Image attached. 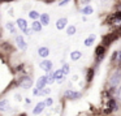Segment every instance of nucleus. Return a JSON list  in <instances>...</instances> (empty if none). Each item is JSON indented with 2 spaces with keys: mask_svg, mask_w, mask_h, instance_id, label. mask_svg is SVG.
Masks as SVG:
<instances>
[{
  "mask_svg": "<svg viewBox=\"0 0 121 116\" xmlns=\"http://www.w3.org/2000/svg\"><path fill=\"white\" fill-rule=\"evenodd\" d=\"M120 81H121V72L117 71V72H115V73L111 76L109 84H111V86H112V87H116L118 84H120Z\"/></svg>",
  "mask_w": 121,
  "mask_h": 116,
  "instance_id": "f257e3e1",
  "label": "nucleus"
},
{
  "mask_svg": "<svg viewBox=\"0 0 121 116\" xmlns=\"http://www.w3.org/2000/svg\"><path fill=\"white\" fill-rule=\"evenodd\" d=\"M118 35L116 34V33H112V34H108V35H104V37H103V45L102 46H108V45H111V43L113 42V40L116 39V38H117Z\"/></svg>",
  "mask_w": 121,
  "mask_h": 116,
  "instance_id": "f03ea898",
  "label": "nucleus"
},
{
  "mask_svg": "<svg viewBox=\"0 0 121 116\" xmlns=\"http://www.w3.org/2000/svg\"><path fill=\"white\" fill-rule=\"evenodd\" d=\"M20 85H21V87H24V89H29V87H31L33 85V80L30 78V77H21V80H20Z\"/></svg>",
  "mask_w": 121,
  "mask_h": 116,
  "instance_id": "7ed1b4c3",
  "label": "nucleus"
},
{
  "mask_svg": "<svg viewBox=\"0 0 121 116\" xmlns=\"http://www.w3.org/2000/svg\"><path fill=\"white\" fill-rule=\"evenodd\" d=\"M64 95H65V98H68V99H78V98H81V93L73 91V90H66Z\"/></svg>",
  "mask_w": 121,
  "mask_h": 116,
  "instance_id": "20e7f679",
  "label": "nucleus"
},
{
  "mask_svg": "<svg viewBox=\"0 0 121 116\" xmlns=\"http://www.w3.org/2000/svg\"><path fill=\"white\" fill-rule=\"evenodd\" d=\"M16 42H17V46H18V48L21 51H25L26 50V42H25V39H24V37L22 35H17L16 37Z\"/></svg>",
  "mask_w": 121,
  "mask_h": 116,
  "instance_id": "39448f33",
  "label": "nucleus"
},
{
  "mask_svg": "<svg viewBox=\"0 0 121 116\" xmlns=\"http://www.w3.org/2000/svg\"><path fill=\"white\" fill-rule=\"evenodd\" d=\"M46 84H47V76H42L39 80L37 81V89L39 90V91H42L43 89H44Z\"/></svg>",
  "mask_w": 121,
  "mask_h": 116,
  "instance_id": "423d86ee",
  "label": "nucleus"
},
{
  "mask_svg": "<svg viewBox=\"0 0 121 116\" xmlns=\"http://www.w3.org/2000/svg\"><path fill=\"white\" fill-rule=\"evenodd\" d=\"M40 68H42L43 71H46V72H48V73H50L51 69H52V61H50V60H43L42 63H40Z\"/></svg>",
  "mask_w": 121,
  "mask_h": 116,
  "instance_id": "0eeeda50",
  "label": "nucleus"
},
{
  "mask_svg": "<svg viewBox=\"0 0 121 116\" xmlns=\"http://www.w3.org/2000/svg\"><path fill=\"white\" fill-rule=\"evenodd\" d=\"M44 107H46V103H44V102H39L37 106H35L34 110H33V113H34V115H39V113L43 112Z\"/></svg>",
  "mask_w": 121,
  "mask_h": 116,
  "instance_id": "6e6552de",
  "label": "nucleus"
},
{
  "mask_svg": "<svg viewBox=\"0 0 121 116\" xmlns=\"http://www.w3.org/2000/svg\"><path fill=\"white\" fill-rule=\"evenodd\" d=\"M17 26L21 29V31H25V33L27 31V24H26V21H25L24 18H18V20H17Z\"/></svg>",
  "mask_w": 121,
  "mask_h": 116,
  "instance_id": "1a4fd4ad",
  "label": "nucleus"
},
{
  "mask_svg": "<svg viewBox=\"0 0 121 116\" xmlns=\"http://www.w3.org/2000/svg\"><path fill=\"white\" fill-rule=\"evenodd\" d=\"M66 22H68V20H66L65 17H63V18L57 20V22H56V27H57L59 30H63L64 27L66 26Z\"/></svg>",
  "mask_w": 121,
  "mask_h": 116,
  "instance_id": "9d476101",
  "label": "nucleus"
},
{
  "mask_svg": "<svg viewBox=\"0 0 121 116\" xmlns=\"http://www.w3.org/2000/svg\"><path fill=\"white\" fill-rule=\"evenodd\" d=\"M95 54H96V56H99V59H102L105 54V47L104 46H98L96 50H95Z\"/></svg>",
  "mask_w": 121,
  "mask_h": 116,
  "instance_id": "9b49d317",
  "label": "nucleus"
},
{
  "mask_svg": "<svg viewBox=\"0 0 121 116\" xmlns=\"http://www.w3.org/2000/svg\"><path fill=\"white\" fill-rule=\"evenodd\" d=\"M38 54H39L40 58H47L48 54H50V51H48L47 47H40L39 50H38Z\"/></svg>",
  "mask_w": 121,
  "mask_h": 116,
  "instance_id": "f8f14e48",
  "label": "nucleus"
},
{
  "mask_svg": "<svg viewBox=\"0 0 121 116\" xmlns=\"http://www.w3.org/2000/svg\"><path fill=\"white\" fill-rule=\"evenodd\" d=\"M0 110L3 111H7V110H9V103H8V100L7 99H1L0 100Z\"/></svg>",
  "mask_w": 121,
  "mask_h": 116,
  "instance_id": "ddd939ff",
  "label": "nucleus"
},
{
  "mask_svg": "<svg viewBox=\"0 0 121 116\" xmlns=\"http://www.w3.org/2000/svg\"><path fill=\"white\" fill-rule=\"evenodd\" d=\"M108 108H109V111H117V102H116L115 99H109V102H108Z\"/></svg>",
  "mask_w": 121,
  "mask_h": 116,
  "instance_id": "4468645a",
  "label": "nucleus"
},
{
  "mask_svg": "<svg viewBox=\"0 0 121 116\" xmlns=\"http://www.w3.org/2000/svg\"><path fill=\"white\" fill-rule=\"evenodd\" d=\"M48 22H50V16H48L47 13L40 14V24L42 25H48Z\"/></svg>",
  "mask_w": 121,
  "mask_h": 116,
  "instance_id": "2eb2a0df",
  "label": "nucleus"
},
{
  "mask_svg": "<svg viewBox=\"0 0 121 116\" xmlns=\"http://www.w3.org/2000/svg\"><path fill=\"white\" fill-rule=\"evenodd\" d=\"M42 26L43 25L40 24V22H38V21H34L31 24V29L34 30V31H40V30H42Z\"/></svg>",
  "mask_w": 121,
  "mask_h": 116,
  "instance_id": "dca6fc26",
  "label": "nucleus"
},
{
  "mask_svg": "<svg viewBox=\"0 0 121 116\" xmlns=\"http://www.w3.org/2000/svg\"><path fill=\"white\" fill-rule=\"evenodd\" d=\"M53 74H55V78L56 80H59V81H61V80H64V72H63V69H59V71H56V72H53Z\"/></svg>",
  "mask_w": 121,
  "mask_h": 116,
  "instance_id": "f3484780",
  "label": "nucleus"
},
{
  "mask_svg": "<svg viewBox=\"0 0 121 116\" xmlns=\"http://www.w3.org/2000/svg\"><path fill=\"white\" fill-rule=\"evenodd\" d=\"M81 56H82V54L79 52V51H73V52L70 54V59H72V60H78Z\"/></svg>",
  "mask_w": 121,
  "mask_h": 116,
  "instance_id": "a211bd4d",
  "label": "nucleus"
},
{
  "mask_svg": "<svg viewBox=\"0 0 121 116\" xmlns=\"http://www.w3.org/2000/svg\"><path fill=\"white\" fill-rule=\"evenodd\" d=\"M94 40H95V35H94V34H91L86 40H85V46H91L92 43H94Z\"/></svg>",
  "mask_w": 121,
  "mask_h": 116,
  "instance_id": "6ab92c4d",
  "label": "nucleus"
},
{
  "mask_svg": "<svg viewBox=\"0 0 121 116\" xmlns=\"http://www.w3.org/2000/svg\"><path fill=\"white\" fill-rule=\"evenodd\" d=\"M56 81V78H55V74H53V73H51V72H50V73H48L47 74V84H53V82H55Z\"/></svg>",
  "mask_w": 121,
  "mask_h": 116,
  "instance_id": "aec40b11",
  "label": "nucleus"
},
{
  "mask_svg": "<svg viewBox=\"0 0 121 116\" xmlns=\"http://www.w3.org/2000/svg\"><path fill=\"white\" fill-rule=\"evenodd\" d=\"M82 13H83V14H91V13H92V8H91L90 5L83 7V9H82Z\"/></svg>",
  "mask_w": 121,
  "mask_h": 116,
  "instance_id": "412c9836",
  "label": "nucleus"
},
{
  "mask_svg": "<svg viewBox=\"0 0 121 116\" xmlns=\"http://www.w3.org/2000/svg\"><path fill=\"white\" fill-rule=\"evenodd\" d=\"M29 17H30V18H33V20H37L38 17H39V13H38L37 11H30L29 12Z\"/></svg>",
  "mask_w": 121,
  "mask_h": 116,
  "instance_id": "4be33fe9",
  "label": "nucleus"
},
{
  "mask_svg": "<svg viewBox=\"0 0 121 116\" xmlns=\"http://www.w3.org/2000/svg\"><path fill=\"white\" fill-rule=\"evenodd\" d=\"M92 77H94V69H92V68H90L89 69V71H87V81H91V80H92Z\"/></svg>",
  "mask_w": 121,
  "mask_h": 116,
  "instance_id": "5701e85b",
  "label": "nucleus"
},
{
  "mask_svg": "<svg viewBox=\"0 0 121 116\" xmlns=\"http://www.w3.org/2000/svg\"><path fill=\"white\" fill-rule=\"evenodd\" d=\"M5 27L8 30H11L12 33H14V24H13V22H8V24L5 25Z\"/></svg>",
  "mask_w": 121,
  "mask_h": 116,
  "instance_id": "b1692460",
  "label": "nucleus"
},
{
  "mask_svg": "<svg viewBox=\"0 0 121 116\" xmlns=\"http://www.w3.org/2000/svg\"><path fill=\"white\" fill-rule=\"evenodd\" d=\"M74 33H76V26H69L68 27V35H74Z\"/></svg>",
  "mask_w": 121,
  "mask_h": 116,
  "instance_id": "393cba45",
  "label": "nucleus"
},
{
  "mask_svg": "<svg viewBox=\"0 0 121 116\" xmlns=\"http://www.w3.org/2000/svg\"><path fill=\"white\" fill-rule=\"evenodd\" d=\"M50 91H51L50 89H43L42 91H39V94L40 95H47V94H50Z\"/></svg>",
  "mask_w": 121,
  "mask_h": 116,
  "instance_id": "a878e982",
  "label": "nucleus"
},
{
  "mask_svg": "<svg viewBox=\"0 0 121 116\" xmlns=\"http://www.w3.org/2000/svg\"><path fill=\"white\" fill-rule=\"evenodd\" d=\"M46 106H52V103H53V100H52V98H47L46 99Z\"/></svg>",
  "mask_w": 121,
  "mask_h": 116,
  "instance_id": "bb28decb",
  "label": "nucleus"
},
{
  "mask_svg": "<svg viewBox=\"0 0 121 116\" xmlns=\"http://www.w3.org/2000/svg\"><path fill=\"white\" fill-rule=\"evenodd\" d=\"M63 72H64V74H66L69 72V65L68 64H64V67H63Z\"/></svg>",
  "mask_w": 121,
  "mask_h": 116,
  "instance_id": "cd10ccee",
  "label": "nucleus"
},
{
  "mask_svg": "<svg viewBox=\"0 0 121 116\" xmlns=\"http://www.w3.org/2000/svg\"><path fill=\"white\" fill-rule=\"evenodd\" d=\"M117 56H118V52H113V55H112V60H116V59H117Z\"/></svg>",
  "mask_w": 121,
  "mask_h": 116,
  "instance_id": "c85d7f7f",
  "label": "nucleus"
},
{
  "mask_svg": "<svg viewBox=\"0 0 121 116\" xmlns=\"http://www.w3.org/2000/svg\"><path fill=\"white\" fill-rule=\"evenodd\" d=\"M115 33H116V34H117V35H118V37H120V35H121V26H120V27H118V29H117V30H116V31H115Z\"/></svg>",
  "mask_w": 121,
  "mask_h": 116,
  "instance_id": "c756f323",
  "label": "nucleus"
},
{
  "mask_svg": "<svg viewBox=\"0 0 121 116\" xmlns=\"http://www.w3.org/2000/svg\"><path fill=\"white\" fill-rule=\"evenodd\" d=\"M68 1H69V0H61V3L59 4V5H65V4L68 3Z\"/></svg>",
  "mask_w": 121,
  "mask_h": 116,
  "instance_id": "7c9ffc66",
  "label": "nucleus"
},
{
  "mask_svg": "<svg viewBox=\"0 0 121 116\" xmlns=\"http://www.w3.org/2000/svg\"><path fill=\"white\" fill-rule=\"evenodd\" d=\"M89 1H90V0H79V3H81V4H87Z\"/></svg>",
  "mask_w": 121,
  "mask_h": 116,
  "instance_id": "2f4dec72",
  "label": "nucleus"
},
{
  "mask_svg": "<svg viewBox=\"0 0 121 116\" xmlns=\"http://www.w3.org/2000/svg\"><path fill=\"white\" fill-rule=\"evenodd\" d=\"M46 3H51V1H53V0H44Z\"/></svg>",
  "mask_w": 121,
  "mask_h": 116,
  "instance_id": "473e14b6",
  "label": "nucleus"
},
{
  "mask_svg": "<svg viewBox=\"0 0 121 116\" xmlns=\"http://www.w3.org/2000/svg\"><path fill=\"white\" fill-rule=\"evenodd\" d=\"M118 97H120V99H121V89H120V91H118Z\"/></svg>",
  "mask_w": 121,
  "mask_h": 116,
  "instance_id": "72a5a7b5",
  "label": "nucleus"
},
{
  "mask_svg": "<svg viewBox=\"0 0 121 116\" xmlns=\"http://www.w3.org/2000/svg\"><path fill=\"white\" fill-rule=\"evenodd\" d=\"M18 116H27V115H26V113L24 112V113H21V115H18Z\"/></svg>",
  "mask_w": 121,
  "mask_h": 116,
  "instance_id": "f704fd0d",
  "label": "nucleus"
},
{
  "mask_svg": "<svg viewBox=\"0 0 121 116\" xmlns=\"http://www.w3.org/2000/svg\"><path fill=\"white\" fill-rule=\"evenodd\" d=\"M120 61H121V52H120Z\"/></svg>",
  "mask_w": 121,
  "mask_h": 116,
  "instance_id": "c9c22d12",
  "label": "nucleus"
}]
</instances>
